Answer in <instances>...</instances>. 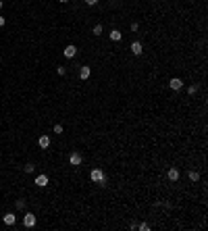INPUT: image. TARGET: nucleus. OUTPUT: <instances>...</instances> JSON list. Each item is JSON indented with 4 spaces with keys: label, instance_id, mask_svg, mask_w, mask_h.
<instances>
[{
    "label": "nucleus",
    "instance_id": "nucleus-1",
    "mask_svg": "<svg viewBox=\"0 0 208 231\" xmlns=\"http://www.w3.org/2000/svg\"><path fill=\"white\" fill-rule=\"evenodd\" d=\"M90 179H92L94 183H100V185L106 183V177H104V173L100 171V169H94L92 173H90Z\"/></svg>",
    "mask_w": 208,
    "mask_h": 231
},
{
    "label": "nucleus",
    "instance_id": "nucleus-2",
    "mask_svg": "<svg viewBox=\"0 0 208 231\" xmlns=\"http://www.w3.org/2000/svg\"><path fill=\"white\" fill-rule=\"evenodd\" d=\"M23 225H25V227H35V215H34V212H25Z\"/></svg>",
    "mask_w": 208,
    "mask_h": 231
},
{
    "label": "nucleus",
    "instance_id": "nucleus-3",
    "mask_svg": "<svg viewBox=\"0 0 208 231\" xmlns=\"http://www.w3.org/2000/svg\"><path fill=\"white\" fill-rule=\"evenodd\" d=\"M69 162L73 164V167H79V164H81V154H79V152H73V154L69 156Z\"/></svg>",
    "mask_w": 208,
    "mask_h": 231
},
{
    "label": "nucleus",
    "instance_id": "nucleus-4",
    "mask_svg": "<svg viewBox=\"0 0 208 231\" xmlns=\"http://www.w3.org/2000/svg\"><path fill=\"white\" fill-rule=\"evenodd\" d=\"M169 85H171V90H181L183 88V81L179 79V77H173V79L169 81Z\"/></svg>",
    "mask_w": 208,
    "mask_h": 231
},
{
    "label": "nucleus",
    "instance_id": "nucleus-5",
    "mask_svg": "<svg viewBox=\"0 0 208 231\" xmlns=\"http://www.w3.org/2000/svg\"><path fill=\"white\" fill-rule=\"evenodd\" d=\"M35 185H38V187H46L48 185V175H38V177H35Z\"/></svg>",
    "mask_w": 208,
    "mask_h": 231
},
{
    "label": "nucleus",
    "instance_id": "nucleus-6",
    "mask_svg": "<svg viewBox=\"0 0 208 231\" xmlns=\"http://www.w3.org/2000/svg\"><path fill=\"white\" fill-rule=\"evenodd\" d=\"M63 52H65V56H67V58H73V56H75V54H77V48L73 46V44H69V46L65 48Z\"/></svg>",
    "mask_w": 208,
    "mask_h": 231
},
{
    "label": "nucleus",
    "instance_id": "nucleus-7",
    "mask_svg": "<svg viewBox=\"0 0 208 231\" xmlns=\"http://www.w3.org/2000/svg\"><path fill=\"white\" fill-rule=\"evenodd\" d=\"M38 144H40V148H50V138L48 135H40V139H38Z\"/></svg>",
    "mask_w": 208,
    "mask_h": 231
},
{
    "label": "nucleus",
    "instance_id": "nucleus-8",
    "mask_svg": "<svg viewBox=\"0 0 208 231\" xmlns=\"http://www.w3.org/2000/svg\"><path fill=\"white\" fill-rule=\"evenodd\" d=\"M2 221H4V225H9V227H11V225H15V215H13V212H6V215H4V217H2Z\"/></svg>",
    "mask_w": 208,
    "mask_h": 231
},
{
    "label": "nucleus",
    "instance_id": "nucleus-9",
    "mask_svg": "<svg viewBox=\"0 0 208 231\" xmlns=\"http://www.w3.org/2000/svg\"><path fill=\"white\" fill-rule=\"evenodd\" d=\"M90 75H92V69H90V67H81L79 69V77L81 79H88Z\"/></svg>",
    "mask_w": 208,
    "mask_h": 231
},
{
    "label": "nucleus",
    "instance_id": "nucleus-10",
    "mask_svg": "<svg viewBox=\"0 0 208 231\" xmlns=\"http://www.w3.org/2000/svg\"><path fill=\"white\" fill-rule=\"evenodd\" d=\"M167 177H169L171 181H177V179H179V171H177V169H169V173H167Z\"/></svg>",
    "mask_w": 208,
    "mask_h": 231
},
{
    "label": "nucleus",
    "instance_id": "nucleus-11",
    "mask_svg": "<svg viewBox=\"0 0 208 231\" xmlns=\"http://www.w3.org/2000/svg\"><path fill=\"white\" fill-rule=\"evenodd\" d=\"M110 40H113V42H119V40H121V38H123V34H121V31H119V29H113V31H110Z\"/></svg>",
    "mask_w": 208,
    "mask_h": 231
},
{
    "label": "nucleus",
    "instance_id": "nucleus-12",
    "mask_svg": "<svg viewBox=\"0 0 208 231\" xmlns=\"http://www.w3.org/2000/svg\"><path fill=\"white\" fill-rule=\"evenodd\" d=\"M131 52L133 54H142V42H133L131 44Z\"/></svg>",
    "mask_w": 208,
    "mask_h": 231
},
{
    "label": "nucleus",
    "instance_id": "nucleus-13",
    "mask_svg": "<svg viewBox=\"0 0 208 231\" xmlns=\"http://www.w3.org/2000/svg\"><path fill=\"white\" fill-rule=\"evenodd\" d=\"M23 171H25V173H34V171H35V167H34V164H25V167H23Z\"/></svg>",
    "mask_w": 208,
    "mask_h": 231
},
{
    "label": "nucleus",
    "instance_id": "nucleus-14",
    "mask_svg": "<svg viewBox=\"0 0 208 231\" xmlns=\"http://www.w3.org/2000/svg\"><path fill=\"white\" fill-rule=\"evenodd\" d=\"M189 179H192V181H198V179H200V175H198L196 171H189Z\"/></svg>",
    "mask_w": 208,
    "mask_h": 231
},
{
    "label": "nucleus",
    "instance_id": "nucleus-15",
    "mask_svg": "<svg viewBox=\"0 0 208 231\" xmlns=\"http://www.w3.org/2000/svg\"><path fill=\"white\" fill-rule=\"evenodd\" d=\"M94 34H96V35H100V34H102V25H100V23L94 27Z\"/></svg>",
    "mask_w": 208,
    "mask_h": 231
},
{
    "label": "nucleus",
    "instance_id": "nucleus-16",
    "mask_svg": "<svg viewBox=\"0 0 208 231\" xmlns=\"http://www.w3.org/2000/svg\"><path fill=\"white\" fill-rule=\"evenodd\" d=\"M138 229H142V231H148L150 227H148V223H142V225H138Z\"/></svg>",
    "mask_w": 208,
    "mask_h": 231
},
{
    "label": "nucleus",
    "instance_id": "nucleus-17",
    "mask_svg": "<svg viewBox=\"0 0 208 231\" xmlns=\"http://www.w3.org/2000/svg\"><path fill=\"white\" fill-rule=\"evenodd\" d=\"M187 92H189V94H196L198 92V85H189V88H187Z\"/></svg>",
    "mask_w": 208,
    "mask_h": 231
},
{
    "label": "nucleus",
    "instance_id": "nucleus-18",
    "mask_svg": "<svg viewBox=\"0 0 208 231\" xmlns=\"http://www.w3.org/2000/svg\"><path fill=\"white\" fill-rule=\"evenodd\" d=\"M54 133H63V125H54Z\"/></svg>",
    "mask_w": 208,
    "mask_h": 231
},
{
    "label": "nucleus",
    "instance_id": "nucleus-19",
    "mask_svg": "<svg viewBox=\"0 0 208 231\" xmlns=\"http://www.w3.org/2000/svg\"><path fill=\"white\" fill-rule=\"evenodd\" d=\"M96 2H98V0H85V4H88V6H94Z\"/></svg>",
    "mask_w": 208,
    "mask_h": 231
},
{
    "label": "nucleus",
    "instance_id": "nucleus-20",
    "mask_svg": "<svg viewBox=\"0 0 208 231\" xmlns=\"http://www.w3.org/2000/svg\"><path fill=\"white\" fill-rule=\"evenodd\" d=\"M2 25H4V17H0V27H2Z\"/></svg>",
    "mask_w": 208,
    "mask_h": 231
},
{
    "label": "nucleus",
    "instance_id": "nucleus-21",
    "mask_svg": "<svg viewBox=\"0 0 208 231\" xmlns=\"http://www.w3.org/2000/svg\"><path fill=\"white\" fill-rule=\"evenodd\" d=\"M58 2H69V0H58Z\"/></svg>",
    "mask_w": 208,
    "mask_h": 231
},
{
    "label": "nucleus",
    "instance_id": "nucleus-22",
    "mask_svg": "<svg viewBox=\"0 0 208 231\" xmlns=\"http://www.w3.org/2000/svg\"><path fill=\"white\" fill-rule=\"evenodd\" d=\"M0 9H2V0H0Z\"/></svg>",
    "mask_w": 208,
    "mask_h": 231
}]
</instances>
